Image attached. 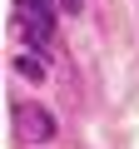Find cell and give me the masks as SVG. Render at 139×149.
<instances>
[{
  "instance_id": "cell-1",
  "label": "cell",
  "mask_w": 139,
  "mask_h": 149,
  "mask_svg": "<svg viewBox=\"0 0 139 149\" xmlns=\"http://www.w3.org/2000/svg\"><path fill=\"white\" fill-rule=\"evenodd\" d=\"M55 10H60V0H15V40L35 55H45V45L55 40Z\"/></svg>"
},
{
  "instance_id": "cell-2",
  "label": "cell",
  "mask_w": 139,
  "mask_h": 149,
  "mask_svg": "<svg viewBox=\"0 0 139 149\" xmlns=\"http://www.w3.org/2000/svg\"><path fill=\"white\" fill-rule=\"evenodd\" d=\"M15 129L25 139H50L55 134V114L40 109V104H15Z\"/></svg>"
},
{
  "instance_id": "cell-3",
  "label": "cell",
  "mask_w": 139,
  "mask_h": 149,
  "mask_svg": "<svg viewBox=\"0 0 139 149\" xmlns=\"http://www.w3.org/2000/svg\"><path fill=\"white\" fill-rule=\"evenodd\" d=\"M15 70L25 74V80H45V65H40V60H30V55H15Z\"/></svg>"
},
{
  "instance_id": "cell-4",
  "label": "cell",
  "mask_w": 139,
  "mask_h": 149,
  "mask_svg": "<svg viewBox=\"0 0 139 149\" xmlns=\"http://www.w3.org/2000/svg\"><path fill=\"white\" fill-rule=\"evenodd\" d=\"M60 10L65 15H80V0H60Z\"/></svg>"
}]
</instances>
